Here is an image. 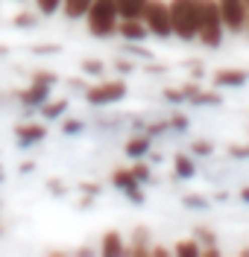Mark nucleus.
<instances>
[{
  "label": "nucleus",
  "instance_id": "c03bdc74",
  "mask_svg": "<svg viewBox=\"0 0 249 257\" xmlns=\"http://www.w3.org/2000/svg\"><path fill=\"white\" fill-rule=\"evenodd\" d=\"M246 32H249V18H246Z\"/></svg>",
  "mask_w": 249,
  "mask_h": 257
},
{
  "label": "nucleus",
  "instance_id": "ddd939ff",
  "mask_svg": "<svg viewBox=\"0 0 249 257\" xmlns=\"http://www.w3.org/2000/svg\"><path fill=\"white\" fill-rule=\"evenodd\" d=\"M100 254H106V257H120V254H126V240H123V234L120 231H106L103 237H100Z\"/></svg>",
  "mask_w": 249,
  "mask_h": 257
},
{
  "label": "nucleus",
  "instance_id": "4be33fe9",
  "mask_svg": "<svg viewBox=\"0 0 249 257\" xmlns=\"http://www.w3.org/2000/svg\"><path fill=\"white\" fill-rule=\"evenodd\" d=\"M191 155H194V158H211V155H214V144L199 138V141L191 144Z\"/></svg>",
  "mask_w": 249,
  "mask_h": 257
},
{
  "label": "nucleus",
  "instance_id": "cd10ccee",
  "mask_svg": "<svg viewBox=\"0 0 249 257\" xmlns=\"http://www.w3.org/2000/svg\"><path fill=\"white\" fill-rule=\"evenodd\" d=\"M194 237H197L202 245H211V242H217V234L208 228V225H197V231H194Z\"/></svg>",
  "mask_w": 249,
  "mask_h": 257
},
{
  "label": "nucleus",
  "instance_id": "393cba45",
  "mask_svg": "<svg viewBox=\"0 0 249 257\" xmlns=\"http://www.w3.org/2000/svg\"><path fill=\"white\" fill-rule=\"evenodd\" d=\"M182 205L188 210H205L208 208V199H202L199 193H188V196H182Z\"/></svg>",
  "mask_w": 249,
  "mask_h": 257
},
{
  "label": "nucleus",
  "instance_id": "f704fd0d",
  "mask_svg": "<svg viewBox=\"0 0 249 257\" xmlns=\"http://www.w3.org/2000/svg\"><path fill=\"white\" fill-rule=\"evenodd\" d=\"M33 79H41V82H50V85H56V82H59V76H56L53 70H35Z\"/></svg>",
  "mask_w": 249,
  "mask_h": 257
},
{
  "label": "nucleus",
  "instance_id": "a878e982",
  "mask_svg": "<svg viewBox=\"0 0 249 257\" xmlns=\"http://www.w3.org/2000/svg\"><path fill=\"white\" fill-rule=\"evenodd\" d=\"M132 173H135V178H138L141 184H147L149 178H152V170H149V164H144V158L132 164Z\"/></svg>",
  "mask_w": 249,
  "mask_h": 257
},
{
  "label": "nucleus",
  "instance_id": "9b49d317",
  "mask_svg": "<svg viewBox=\"0 0 249 257\" xmlns=\"http://www.w3.org/2000/svg\"><path fill=\"white\" fill-rule=\"evenodd\" d=\"M149 248H152V234H149V228H147V225H138V228H132L129 242H126V254L147 257Z\"/></svg>",
  "mask_w": 249,
  "mask_h": 257
},
{
  "label": "nucleus",
  "instance_id": "ea45409f",
  "mask_svg": "<svg viewBox=\"0 0 249 257\" xmlns=\"http://www.w3.org/2000/svg\"><path fill=\"white\" fill-rule=\"evenodd\" d=\"M237 199H240L243 205H249V187H240V193H237Z\"/></svg>",
  "mask_w": 249,
  "mask_h": 257
},
{
  "label": "nucleus",
  "instance_id": "37998d69",
  "mask_svg": "<svg viewBox=\"0 0 249 257\" xmlns=\"http://www.w3.org/2000/svg\"><path fill=\"white\" fill-rule=\"evenodd\" d=\"M240 254H249V245H243V248H240Z\"/></svg>",
  "mask_w": 249,
  "mask_h": 257
},
{
  "label": "nucleus",
  "instance_id": "bb28decb",
  "mask_svg": "<svg viewBox=\"0 0 249 257\" xmlns=\"http://www.w3.org/2000/svg\"><path fill=\"white\" fill-rule=\"evenodd\" d=\"M167 102H173V105H179V102H188V94H185V88H164L161 91Z\"/></svg>",
  "mask_w": 249,
  "mask_h": 257
},
{
  "label": "nucleus",
  "instance_id": "39448f33",
  "mask_svg": "<svg viewBox=\"0 0 249 257\" xmlns=\"http://www.w3.org/2000/svg\"><path fill=\"white\" fill-rule=\"evenodd\" d=\"M141 21L147 24L149 35H155V38H173V24H170V6H167L164 0H149L147 9H144V15Z\"/></svg>",
  "mask_w": 249,
  "mask_h": 257
},
{
  "label": "nucleus",
  "instance_id": "6ab92c4d",
  "mask_svg": "<svg viewBox=\"0 0 249 257\" xmlns=\"http://www.w3.org/2000/svg\"><path fill=\"white\" fill-rule=\"evenodd\" d=\"M149 0H117V12L120 18H141Z\"/></svg>",
  "mask_w": 249,
  "mask_h": 257
},
{
  "label": "nucleus",
  "instance_id": "c85d7f7f",
  "mask_svg": "<svg viewBox=\"0 0 249 257\" xmlns=\"http://www.w3.org/2000/svg\"><path fill=\"white\" fill-rule=\"evenodd\" d=\"M123 196H126V202H132V205H144V202H147V196H144V190H141V184H135V187H129V190H123Z\"/></svg>",
  "mask_w": 249,
  "mask_h": 257
},
{
  "label": "nucleus",
  "instance_id": "6e6552de",
  "mask_svg": "<svg viewBox=\"0 0 249 257\" xmlns=\"http://www.w3.org/2000/svg\"><path fill=\"white\" fill-rule=\"evenodd\" d=\"M15 144L21 146V149H30V146H35V144H41L44 138H47V126L44 123H18L15 126Z\"/></svg>",
  "mask_w": 249,
  "mask_h": 257
},
{
  "label": "nucleus",
  "instance_id": "e433bc0d",
  "mask_svg": "<svg viewBox=\"0 0 249 257\" xmlns=\"http://www.w3.org/2000/svg\"><path fill=\"white\" fill-rule=\"evenodd\" d=\"M117 70H123V73H132L135 64H132V62H123V59H120V62H117Z\"/></svg>",
  "mask_w": 249,
  "mask_h": 257
},
{
  "label": "nucleus",
  "instance_id": "f03ea898",
  "mask_svg": "<svg viewBox=\"0 0 249 257\" xmlns=\"http://www.w3.org/2000/svg\"><path fill=\"white\" fill-rule=\"evenodd\" d=\"M88 32L94 38H112L117 35V24H120V12H117V0H94L88 15H85Z\"/></svg>",
  "mask_w": 249,
  "mask_h": 257
},
{
  "label": "nucleus",
  "instance_id": "f257e3e1",
  "mask_svg": "<svg viewBox=\"0 0 249 257\" xmlns=\"http://www.w3.org/2000/svg\"><path fill=\"white\" fill-rule=\"evenodd\" d=\"M223 38H226V27H223V18H220V6H217V0H199L197 41L202 44V47L217 50V47H223Z\"/></svg>",
  "mask_w": 249,
  "mask_h": 257
},
{
  "label": "nucleus",
  "instance_id": "a19ab883",
  "mask_svg": "<svg viewBox=\"0 0 249 257\" xmlns=\"http://www.w3.org/2000/svg\"><path fill=\"white\" fill-rule=\"evenodd\" d=\"M76 254H94V248H88V245H79V248H76Z\"/></svg>",
  "mask_w": 249,
  "mask_h": 257
},
{
  "label": "nucleus",
  "instance_id": "1a4fd4ad",
  "mask_svg": "<svg viewBox=\"0 0 249 257\" xmlns=\"http://www.w3.org/2000/svg\"><path fill=\"white\" fill-rule=\"evenodd\" d=\"M117 35L123 38V41H132V44H144L149 38V30L147 24L141 21V18H120V24H117Z\"/></svg>",
  "mask_w": 249,
  "mask_h": 257
},
{
  "label": "nucleus",
  "instance_id": "423d86ee",
  "mask_svg": "<svg viewBox=\"0 0 249 257\" xmlns=\"http://www.w3.org/2000/svg\"><path fill=\"white\" fill-rule=\"evenodd\" d=\"M220 6V18H223V27L229 32H243L246 30V18H249V0H217Z\"/></svg>",
  "mask_w": 249,
  "mask_h": 257
},
{
  "label": "nucleus",
  "instance_id": "7c9ffc66",
  "mask_svg": "<svg viewBox=\"0 0 249 257\" xmlns=\"http://www.w3.org/2000/svg\"><path fill=\"white\" fill-rule=\"evenodd\" d=\"M144 132H147L149 138H161L164 132H170V123H167V120H155V123H149Z\"/></svg>",
  "mask_w": 249,
  "mask_h": 257
},
{
  "label": "nucleus",
  "instance_id": "4c0bfd02",
  "mask_svg": "<svg viewBox=\"0 0 249 257\" xmlns=\"http://www.w3.org/2000/svg\"><path fill=\"white\" fill-rule=\"evenodd\" d=\"M33 170H35V164H33V161H24V164H21V176H30Z\"/></svg>",
  "mask_w": 249,
  "mask_h": 257
},
{
  "label": "nucleus",
  "instance_id": "79ce46f5",
  "mask_svg": "<svg viewBox=\"0 0 249 257\" xmlns=\"http://www.w3.org/2000/svg\"><path fill=\"white\" fill-rule=\"evenodd\" d=\"M3 181H6V173H3V167H0V184H3Z\"/></svg>",
  "mask_w": 249,
  "mask_h": 257
},
{
  "label": "nucleus",
  "instance_id": "4468645a",
  "mask_svg": "<svg viewBox=\"0 0 249 257\" xmlns=\"http://www.w3.org/2000/svg\"><path fill=\"white\" fill-rule=\"evenodd\" d=\"M173 176L188 181V178L197 176V158L191 155V152H176L173 155Z\"/></svg>",
  "mask_w": 249,
  "mask_h": 257
},
{
  "label": "nucleus",
  "instance_id": "58836bf2",
  "mask_svg": "<svg viewBox=\"0 0 249 257\" xmlns=\"http://www.w3.org/2000/svg\"><path fill=\"white\" fill-rule=\"evenodd\" d=\"M35 53H59V47L56 44H47V47H33Z\"/></svg>",
  "mask_w": 249,
  "mask_h": 257
},
{
  "label": "nucleus",
  "instance_id": "0eeeda50",
  "mask_svg": "<svg viewBox=\"0 0 249 257\" xmlns=\"http://www.w3.org/2000/svg\"><path fill=\"white\" fill-rule=\"evenodd\" d=\"M50 91H53V85H50V82L30 79V85H27L24 91H18V102H21L24 108H35V111H38V108L50 99Z\"/></svg>",
  "mask_w": 249,
  "mask_h": 257
},
{
  "label": "nucleus",
  "instance_id": "c9c22d12",
  "mask_svg": "<svg viewBox=\"0 0 249 257\" xmlns=\"http://www.w3.org/2000/svg\"><path fill=\"white\" fill-rule=\"evenodd\" d=\"M47 190L53 193V196H65V193H67V187L62 184V181H59V178H53V181H47Z\"/></svg>",
  "mask_w": 249,
  "mask_h": 257
},
{
  "label": "nucleus",
  "instance_id": "aec40b11",
  "mask_svg": "<svg viewBox=\"0 0 249 257\" xmlns=\"http://www.w3.org/2000/svg\"><path fill=\"white\" fill-rule=\"evenodd\" d=\"M135 184H141V181H138V178H135V173H132V167H129V170H115V173H112V187H115V190H129V187H135Z\"/></svg>",
  "mask_w": 249,
  "mask_h": 257
},
{
  "label": "nucleus",
  "instance_id": "9d476101",
  "mask_svg": "<svg viewBox=\"0 0 249 257\" xmlns=\"http://www.w3.org/2000/svg\"><path fill=\"white\" fill-rule=\"evenodd\" d=\"M211 82H214V88H243L249 82V70H243V67H220V70H214Z\"/></svg>",
  "mask_w": 249,
  "mask_h": 257
},
{
  "label": "nucleus",
  "instance_id": "473e14b6",
  "mask_svg": "<svg viewBox=\"0 0 249 257\" xmlns=\"http://www.w3.org/2000/svg\"><path fill=\"white\" fill-rule=\"evenodd\" d=\"M126 53H132V56H138V59H147V62L152 59V53L141 47V41H138V44H132V41H126Z\"/></svg>",
  "mask_w": 249,
  "mask_h": 257
},
{
  "label": "nucleus",
  "instance_id": "f3484780",
  "mask_svg": "<svg viewBox=\"0 0 249 257\" xmlns=\"http://www.w3.org/2000/svg\"><path fill=\"white\" fill-rule=\"evenodd\" d=\"M67 111V99H47L41 108H38V114H41V120L44 123H53V120H62Z\"/></svg>",
  "mask_w": 249,
  "mask_h": 257
},
{
  "label": "nucleus",
  "instance_id": "dca6fc26",
  "mask_svg": "<svg viewBox=\"0 0 249 257\" xmlns=\"http://www.w3.org/2000/svg\"><path fill=\"white\" fill-rule=\"evenodd\" d=\"M188 102H191V105H205V108H214V105H220V102H223V96H220V88H214V91H205V88H199V85H197Z\"/></svg>",
  "mask_w": 249,
  "mask_h": 257
},
{
  "label": "nucleus",
  "instance_id": "2eb2a0df",
  "mask_svg": "<svg viewBox=\"0 0 249 257\" xmlns=\"http://www.w3.org/2000/svg\"><path fill=\"white\" fill-rule=\"evenodd\" d=\"M91 3H94V0H62V15H65L67 21H85Z\"/></svg>",
  "mask_w": 249,
  "mask_h": 257
},
{
  "label": "nucleus",
  "instance_id": "5701e85b",
  "mask_svg": "<svg viewBox=\"0 0 249 257\" xmlns=\"http://www.w3.org/2000/svg\"><path fill=\"white\" fill-rule=\"evenodd\" d=\"M167 123H170V132H179V135H185V132L191 128V117H188V114H182V111H176L170 120H167Z\"/></svg>",
  "mask_w": 249,
  "mask_h": 257
},
{
  "label": "nucleus",
  "instance_id": "c756f323",
  "mask_svg": "<svg viewBox=\"0 0 249 257\" xmlns=\"http://www.w3.org/2000/svg\"><path fill=\"white\" fill-rule=\"evenodd\" d=\"M12 24H15V27H24V30H30V27L38 24V12H35V15H33V12H21Z\"/></svg>",
  "mask_w": 249,
  "mask_h": 257
},
{
  "label": "nucleus",
  "instance_id": "20e7f679",
  "mask_svg": "<svg viewBox=\"0 0 249 257\" xmlns=\"http://www.w3.org/2000/svg\"><path fill=\"white\" fill-rule=\"evenodd\" d=\"M129 94V85L123 79H100L97 85H91V88H85L82 96L88 105H94V108H106V105H117V102H123Z\"/></svg>",
  "mask_w": 249,
  "mask_h": 257
},
{
  "label": "nucleus",
  "instance_id": "412c9836",
  "mask_svg": "<svg viewBox=\"0 0 249 257\" xmlns=\"http://www.w3.org/2000/svg\"><path fill=\"white\" fill-rule=\"evenodd\" d=\"M62 135L65 138H76V135H82L85 132V123L79 120V117H67V120H62Z\"/></svg>",
  "mask_w": 249,
  "mask_h": 257
},
{
  "label": "nucleus",
  "instance_id": "2f4dec72",
  "mask_svg": "<svg viewBox=\"0 0 249 257\" xmlns=\"http://www.w3.org/2000/svg\"><path fill=\"white\" fill-rule=\"evenodd\" d=\"M82 70H85V73H91V76H103L106 64L97 62V59H82Z\"/></svg>",
  "mask_w": 249,
  "mask_h": 257
},
{
  "label": "nucleus",
  "instance_id": "b1692460",
  "mask_svg": "<svg viewBox=\"0 0 249 257\" xmlns=\"http://www.w3.org/2000/svg\"><path fill=\"white\" fill-rule=\"evenodd\" d=\"M59 9H62V0H35V12H38V15H56V12H59Z\"/></svg>",
  "mask_w": 249,
  "mask_h": 257
},
{
  "label": "nucleus",
  "instance_id": "72a5a7b5",
  "mask_svg": "<svg viewBox=\"0 0 249 257\" xmlns=\"http://www.w3.org/2000/svg\"><path fill=\"white\" fill-rule=\"evenodd\" d=\"M149 254H152V257H170V254H173V248H167V245H161V242L152 240V248H149Z\"/></svg>",
  "mask_w": 249,
  "mask_h": 257
},
{
  "label": "nucleus",
  "instance_id": "7ed1b4c3",
  "mask_svg": "<svg viewBox=\"0 0 249 257\" xmlns=\"http://www.w3.org/2000/svg\"><path fill=\"white\" fill-rule=\"evenodd\" d=\"M167 6H170L173 38H179V41H197L199 0H170Z\"/></svg>",
  "mask_w": 249,
  "mask_h": 257
},
{
  "label": "nucleus",
  "instance_id": "a211bd4d",
  "mask_svg": "<svg viewBox=\"0 0 249 257\" xmlns=\"http://www.w3.org/2000/svg\"><path fill=\"white\" fill-rule=\"evenodd\" d=\"M173 254H176V257H202V242H199L197 237L176 240V242H173Z\"/></svg>",
  "mask_w": 249,
  "mask_h": 257
},
{
  "label": "nucleus",
  "instance_id": "f8f14e48",
  "mask_svg": "<svg viewBox=\"0 0 249 257\" xmlns=\"http://www.w3.org/2000/svg\"><path fill=\"white\" fill-rule=\"evenodd\" d=\"M149 149H152V138H149L147 132H141V135H132L126 144H123V155L132 161H141L149 155Z\"/></svg>",
  "mask_w": 249,
  "mask_h": 257
}]
</instances>
